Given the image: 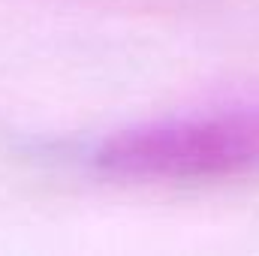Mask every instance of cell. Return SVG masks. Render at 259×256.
I'll use <instances>...</instances> for the list:
<instances>
[{"label": "cell", "mask_w": 259, "mask_h": 256, "mask_svg": "<svg viewBox=\"0 0 259 256\" xmlns=\"http://www.w3.org/2000/svg\"><path fill=\"white\" fill-rule=\"evenodd\" d=\"M97 166L145 181H211L259 172V103L112 133L97 148Z\"/></svg>", "instance_id": "1"}]
</instances>
